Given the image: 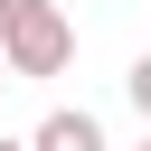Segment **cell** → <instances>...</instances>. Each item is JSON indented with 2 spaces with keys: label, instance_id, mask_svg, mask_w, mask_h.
I'll return each instance as SVG.
<instances>
[{
  "label": "cell",
  "instance_id": "6da1fadb",
  "mask_svg": "<svg viewBox=\"0 0 151 151\" xmlns=\"http://www.w3.org/2000/svg\"><path fill=\"white\" fill-rule=\"evenodd\" d=\"M0 57H9V76H66V57H76L66 0H0Z\"/></svg>",
  "mask_w": 151,
  "mask_h": 151
},
{
  "label": "cell",
  "instance_id": "7a4b0ae2",
  "mask_svg": "<svg viewBox=\"0 0 151 151\" xmlns=\"http://www.w3.org/2000/svg\"><path fill=\"white\" fill-rule=\"evenodd\" d=\"M28 151H104V123H94V113H47V123L28 132Z\"/></svg>",
  "mask_w": 151,
  "mask_h": 151
},
{
  "label": "cell",
  "instance_id": "3957f363",
  "mask_svg": "<svg viewBox=\"0 0 151 151\" xmlns=\"http://www.w3.org/2000/svg\"><path fill=\"white\" fill-rule=\"evenodd\" d=\"M123 94H132V113L151 123V57H132V76H123Z\"/></svg>",
  "mask_w": 151,
  "mask_h": 151
},
{
  "label": "cell",
  "instance_id": "277c9868",
  "mask_svg": "<svg viewBox=\"0 0 151 151\" xmlns=\"http://www.w3.org/2000/svg\"><path fill=\"white\" fill-rule=\"evenodd\" d=\"M0 151H28V142H0Z\"/></svg>",
  "mask_w": 151,
  "mask_h": 151
},
{
  "label": "cell",
  "instance_id": "5b68a950",
  "mask_svg": "<svg viewBox=\"0 0 151 151\" xmlns=\"http://www.w3.org/2000/svg\"><path fill=\"white\" fill-rule=\"evenodd\" d=\"M0 85H9V57H0Z\"/></svg>",
  "mask_w": 151,
  "mask_h": 151
},
{
  "label": "cell",
  "instance_id": "8992f818",
  "mask_svg": "<svg viewBox=\"0 0 151 151\" xmlns=\"http://www.w3.org/2000/svg\"><path fill=\"white\" fill-rule=\"evenodd\" d=\"M142 151H151V132H142Z\"/></svg>",
  "mask_w": 151,
  "mask_h": 151
}]
</instances>
